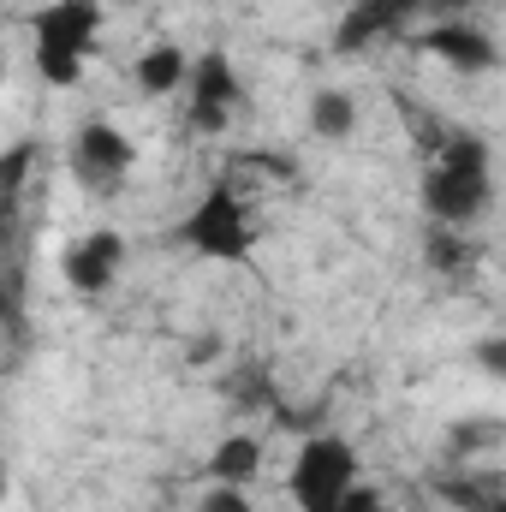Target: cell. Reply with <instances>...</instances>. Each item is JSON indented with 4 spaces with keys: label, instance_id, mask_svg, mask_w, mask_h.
<instances>
[{
    "label": "cell",
    "instance_id": "1",
    "mask_svg": "<svg viewBox=\"0 0 506 512\" xmlns=\"http://www.w3.org/2000/svg\"><path fill=\"white\" fill-rule=\"evenodd\" d=\"M495 203V155L477 131H447L429 149V173H423V209L435 227H477Z\"/></svg>",
    "mask_w": 506,
    "mask_h": 512
},
{
    "label": "cell",
    "instance_id": "11",
    "mask_svg": "<svg viewBox=\"0 0 506 512\" xmlns=\"http://www.w3.org/2000/svg\"><path fill=\"white\" fill-rule=\"evenodd\" d=\"M256 477H262V441L256 435H221L215 453H209V483L251 489Z\"/></svg>",
    "mask_w": 506,
    "mask_h": 512
},
{
    "label": "cell",
    "instance_id": "17",
    "mask_svg": "<svg viewBox=\"0 0 506 512\" xmlns=\"http://www.w3.org/2000/svg\"><path fill=\"white\" fill-rule=\"evenodd\" d=\"M346 512H387V507H381L376 495H358V501H352V507H346Z\"/></svg>",
    "mask_w": 506,
    "mask_h": 512
},
{
    "label": "cell",
    "instance_id": "10",
    "mask_svg": "<svg viewBox=\"0 0 506 512\" xmlns=\"http://www.w3.org/2000/svg\"><path fill=\"white\" fill-rule=\"evenodd\" d=\"M131 78H137V90H143L149 102L185 96V84H191V54H185L179 42H149V48L137 54V66H131Z\"/></svg>",
    "mask_w": 506,
    "mask_h": 512
},
{
    "label": "cell",
    "instance_id": "2",
    "mask_svg": "<svg viewBox=\"0 0 506 512\" xmlns=\"http://www.w3.org/2000/svg\"><path fill=\"white\" fill-rule=\"evenodd\" d=\"M102 48V0H48L30 18V60L48 90H78Z\"/></svg>",
    "mask_w": 506,
    "mask_h": 512
},
{
    "label": "cell",
    "instance_id": "7",
    "mask_svg": "<svg viewBox=\"0 0 506 512\" xmlns=\"http://www.w3.org/2000/svg\"><path fill=\"white\" fill-rule=\"evenodd\" d=\"M120 268H126V239L108 233V227L72 239L66 256H60V274H66V286H72L78 298H102V292H114Z\"/></svg>",
    "mask_w": 506,
    "mask_h": 512
},
{
    "label": "cell",
    "instance_id": "14",
    "mask_svg": "<svg viewBox=\"0 0 506 512\" xmlns=\"http://www.w3.org/2000/svg\"><path fill=\"white\" fill-rule=\"evenodd\" d=\"M203 512H256V507H251V489H233V483H209V495H203Z\"/></svg>",
    "mask_w": 506,
    "mask_h": 512
},
{
    "label": "cell",
    "instance_id": "16",
    "mask_svg": "<svg viewBox=\"0 0 506 512\" xmlns=\"http://www.w3.org/2000/svg\"><path fill=\"white\" fill-rule=\"evenodd\" d=\"M471 12H477V0H423V18H435V24L441 18H471Z\"/></svg>",
    "mask_w": 506,
    "mask_h": 512
},
{
    "label": "cell",
    "instance_id": "4",
    "mask_svg": "<svg viewBox=\"0 0 506 512\" xmlns=\"http://www.w3.org/2000/svg\"><path fill=\"white\" fill-rule=\"evenodd\" d=\"M179 239L197 256H209V262H245L256 251V215H251V203H245V191L227 185V179L209 185L197 197V209L185 215Z\"/></svg>",
    "mask_w": 506,
    "mask_h": 512
},
{
    "label": "cell",
    "instance_id": "12",
    "mask_svg": "<svg viewBox=\"0 0 506 512\" xmlns=\"http://www.w3.org/2000/svg\"><path fill=\"white\" fill-rule=\"evenodd\" d=\"M310 131L328 137V143H346V137L358 131V102H352V90H316V102H310Z\"/></svg>",
    "mask_w": 506,
    "mask_h": 512
},
{
    "label": "cell",
    "instance_id": "3",
    "mask_svg": "<svg viewBox=\"0 0 506 512\" xmlns=\"http://www.w3.org/2000/svg\"><path fill=\"white\" fill-rule=\"evenodd\" d=\"M286 495L298 512H346L364 495V471H358L352 441H340V435L298 441V453L286 465Z\"/></svg>",
    "mask_w": 506,
    "mask_h": 512
},
{
    "label": "cell",
    "instance_id": "9",
    "mask_svg": "<svg viewBox=\"0 0 506 512\" xmlns=\"http://www.w3.org/2000/svg\"><path fill=\"white\" fill-rule=\"evenodd\" d=\"M423 54H435L447 72H489L501 60L495 36L477 18H441V24H429L423 30Z\"/></svg>",
    "mask_w": 506,
    "mask_h": 512
},
{
    "label": "cell",
    "instance_id": "8",
    "mask_svg": "<svg viewBox=\"0 0 506 512\" xmlns=\"http://www.w3.org/2000/svg\"><path fill=\"white\" fill-rule=\"evenodd\" d=\"M417 18H423V0H352L346 18L334 24V48L340 54H364V48L387 42V36L411 30Z\"/></svg>",
    "mask_w": 506,
    "mask_h": 512
},
{
    "label": "cell",
    "instance_id": "13",
    "mask_svg": "<svg viewBox=\"0 0 506 512\" xmlns=\"http://www.w3.org/2000/svg\"><path fill=\"white\" fill-rule=\"evenodd\" d=\"M447 495L465 512H506V483H495V477H459V483H447Z\"/></svg>",
    "mask_w": 506,
    "mask_h": 512
},
{
    "label": "cell",
    "instance_id": "15",
    "mask_svg": "<svg viewBox=\"0 0 506 512\" xmlns=\"http://www.w3.org/2000/svg\"><path fill=\"white\" fill-rule=\"evenodd\" d=\"M477 370H489V376H501V382H506V334L477 340Z\"/></svg>",
    "mask_w": 506,
    "mask_h": 512
},
{
    "label": "cell",
    "instance_id": "5",
    "mask_svg": "<svg viewBox=\"0 0 506 512\" xmlns=\"http://www.w3.org/2000/svg\"><path fill=\"white\" fill-rule=\"evenodd\" d=\"M66 161H72V179L90 197H114V191H126L137 149H131V137L114 120H84L72 131V143H66Z\"/></svg>",
    "mask_w": 506,
    "mask_h": 512
},
{
    "label": "cell",
    "instance_id": "6",
    "mask_svg": "<svg viewBox=\"0 0 506 512\" xmlns=\"http://www.w3.org/2000/svg\"><path fill=\"white\" fill-rule=\"evenodd\" d=\"M245 114V84H239V66L209 48L191 60V84H185V120L197 131H227Z\"/></svg>",
    "mask_w": 506,
    "mask_h": 512
}]
</instances>
